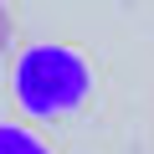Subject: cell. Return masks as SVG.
Instances as JSON below:
<instances>
[{
  "instance_id": "cell-1",
  "label": "cell",
  "mask_w": 154,
  "mask_h": 154,
  "mask_svg": "<svg viewBox=\"0 0 154 154\" xmlns=\"http://www.w3.org/2000/svg\"><path fill=\"white\" fill-rule=\"evenodd\" d=\"M11 93L21 103L26 118H62L72 108H82L93 93V67L77 46L62 41H36L16 57V77Z\"/></svg>"
},
{
  "instance_id": "cell-2",
  "label": "cell",
  "mask_w": 154,
  "mask_h": 154,
  "mask_svg": "<svg viewBox=\"0 0 154 154\" xmlns=\"http://www.w3.org/2000/svg\"><path fill=\"white\" fill-rule=\"evenodd\" d=\"M0 154H51V149L26 123H0Z\"/></svg>"
},
{
  "instance_id": "cell-3",
  "label": "cell",
  "mask_w": 154,
  "mask_h": 154,
  "mask_svg": "<svg viewBox=\"0 0 154 154\" xmlns=\"http://www.w3.org/2000/svg\"><path fill=\"white\" fill-rule=\"evenodd\" d=\"M11 36H16V16H11V5L0 0V51L11 46Z\"/></svg>"
}]
</instances>
